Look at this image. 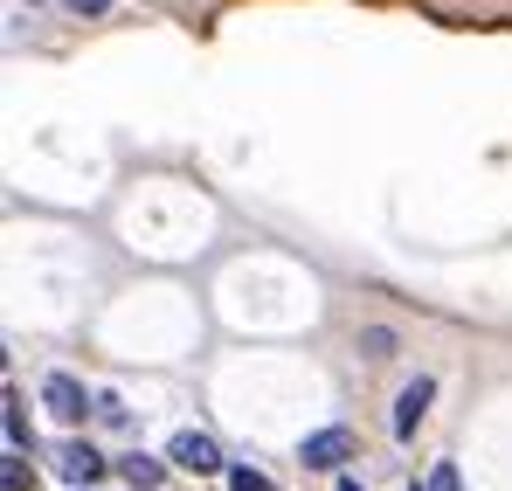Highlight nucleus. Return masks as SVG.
<instances>
[{
  "label": "nucleus",
  "instance_id": "f257e3e1",
  "mask_svg": "<svg viewBox=\"0 0 512 491\" xmlns=\"http://www.w3.org/2000/svg\"><path fill=\"white\" fill-rule=\"evenodd\" d=\"M42 402H49L56 422H70V429L97 409V395H84V381H77V374H49V381H42Z\"/></svg>",
  "mask_w": 512,
  "mask_h": 491
},
{
  "label": "nucleus",
  "instance_id": "423d86ee",
  "mask_svg": "<svg viewBox=\"0 0 512 491\" xmlns=\"http://www.w3.org/2000/svg\"><path fill=\"white\" fill-rule=\"evenodd\" d=\"M35 443V429H28V409H21V395L7 388V450H28Z\"/></svg>",
  "mask_w": 512,
  "mask_h": 491
},
{
  "label": "nucleus",
  "instance_id": "39448f33",
  "mask_svg": "<svg viewBox=\"0 0 512 491\" xmlns=\"http://www.w3.org/2000/svg\"><path fill=\"white\" fill-rule=\"evenodd\" d=\"M56 471H63L70 485H90V478L104 471V457H97L90 443H63V450H56Z\"/></svg>",
  "mask_w": 512,
  "mask_h": 491
},
{
  "label": "nucleus",
  "instance_id": "1a4fd4ad",
  "mask_svg": "<svg viewBox=\"0 0 512 491\" xmlns=\"http://www.w3.org/2000/svg\"><path fill=\"white\" fill-rule=\"evenodd\" d=\"M360 353L388 360V353H395V332H388V326H367V332H360Z\"/></svg>",
  "mask_w": 512,
  "mask_h": 491
},
{
  "label": "nucleus",
  "instance_id": "4468645a",
  "mask_svg": "<svg viewBox=\"0 0 512 491\" xmlns=\"http://www.w3.org/2000/svg\"><path fill=\"white\" fill-rule=\"evenodd\" d=\"M77 491H90V485H77Z\"/></svg>",
  "mask_w": 512,
  "mask_h": 491
},
{
  "label": "nucleus",
  "instance_id": "20e7f679",
  "mask_svg": "<svg viewBox=\"0 0 512 491\" xmlns=\"http://www.w3.org/2000/svg\"><path fill=\"white\" fill-rule=\"evenodd\" d=\"M429 395H436V381H429V374H416V381L395 395V436H416V422L429 415Z\"/></svg>",
  "mask_w": 512,
  "mask_h": 491
},
{
  "label": "nucleus",
  "instance_id": "9b49d317",
  "mask_svg": "<svg viewBox=\"0 0 512 491\" xmlns=\"http://www.w3.org/2000/svg\"><path fill=\"white\" fill-rule=\"evenodd\" d=\"M229 491H270V478L250 471V464H236V471H229Z\"/></svg>",
  "mask_w": 512,
  "mask_h": 491
},
{
  "label": "nucleus",
  "instance_id": "9d476101",
  "mask_svg": "<svg viewBox=\"0 0 512 491\" xmlns=\"http://www.w3.org/2000/svg\"><path fill=\"white\" fill-rule=\"evenodd\" d=\"M416 491H464V478H457V464H436V471H429Z\"/></svg>",
  "mask_w": 512,
  "mask_h": 491
},
{
  "label": "nucleus",
  "instance_id": "f8f14e48",
  "mask_svg": "<svg viewBox=\"0 0 512 491\" xmlns=\"http://www.w3.org/2000/svg\"><path fill=\"white\" fill-rule=\"evenodd\" d=\"M70 7H77V14H104V0H70Z\"/></svg>",
  "mask_w": 512,
  "mask_h": 491
},
{
  "label": "nucleus",
  "instance_id": "2eb2a0df",
  "mask_svg": "<svg viewBox=\"0 0 512 491\" xmlns=\"http://www.w3.org/2000/svg\"><path fill=\"white\" fill-rule=\"evenodd\" d=\"M28 7H35V0H28Z\"/></svg>",
  "mask_w": 512,
  "mask_h": 491
},
{
  "label": "nucleus",
  "instance_id": "7ed1b4c3",
  "mask_svg": "<svg viewBox=\"0 0 512 491\" xmlns=\"http://www.w3.org/2000/svg\"><path fill=\"white\" fill-rule=\"evenodd\" d=\"M298 457H305L312 471H340L346 457H353V429H312V436L298 443Z\"/></svg>",
  "mask_w": 512,
  "mask_h": 491
},
{
  "label": "nucleus",
  "instance_id": "6e6552de",
  "mask_svg": "<svg viewBox=\"0 0 512 491\" xmlns=\"http://www.w3.org/2000/svg\"><path fill=\"white\" fill-rule=\"evenodd\" d=\"M0 485H7V491H35V471L21 464V450H7V464H0Z\"/></svg>",
  "mask_w": 512,
  "mask_h": 491
},
{
  "label": "nucleus",
  "instance_id": "ddd939ff",
  "mask_svg": "<svg viewBox=\"0 0 512 491\" xmlns=\"http://www.w3.org/2000/svg\"><path fill=\"white\" fill-rule=\"evenodd\" d=\"M340 491H360V478H340Z\"/></svg>",
  "mask_w": 512,
  "mask_h": 491
},
{
  "label": "nucleus",
  "instance_id": "0eeeda50",
  "mask_svg": "<svg viewBox=\"0 0 512 491\" xmlns=\"http://www.w3.org/2000/svg\"><path fill=\"white\" fill-rule=\"evenodd\" d=\"M125 478H132V491H153L167 478V464H160V457H125Z\"/></svg>",
  "mask_w": 512,
  "mask_h": 491
},
{
  "label": "nucleus",
  "instance_id": "f03ea898",
  "mask_svg": "<svg viewBox=\"0 0 512 491\" xmlns=\"http://www.w3.org/2000/svg\"><path fill=\"white\" fill-rule=\"evenodd\" d=\"M167 457L180 464V471H194V478H208V471H222V443L208 436V429H180L167 443Z\"/></svg>",
  "mask_w": 512,
  "mask_h": 491
}]
</instances>
